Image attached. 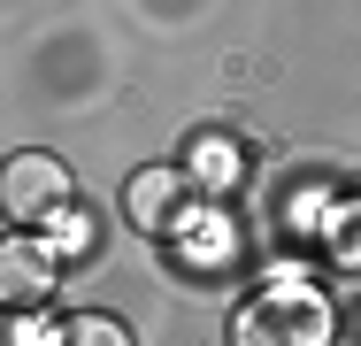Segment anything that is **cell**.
I'll list each match as a JSON object with an SVG mask.
<instances>
[{
	"label": "cell",
	"instance_id": "obj_6",
	"mask_svg": "<svg viewBox=\"0 0 361 346\" xmlns=\"http://www.w3.org/2000/svg\"><path fill=\"white\" fill-rule=\"evenodd\" d=\"M323 239H331V262H338V270H361V201H354V208H338Z\"/></svg>",
	"mask_w": 361,
	"mask_h": 346
},
{
	"label": "cell",
	"instance_id": "obj_4",
	"mask_svg": "<svg viewBox=\"0 0 361 346\" xmlns=\"http://www.w3.org/2000/svg\"><path fill=\"white\" fill-rule=\"evenodd\" d=\"M47 292H54V254H47L31 231H16V239L0 246V300H8V316L47 308Z\"/></svg>",
	"mask_w": 361,
	"mask_h": 346
},
{
	"label": "cell",
	"instance_id": "obj_8",
	"mask_svg": "<svg viewBox=\"0 0 361 346\" xmlns=\"http://www.w3.org/2000/svg\"><path fill=\"white\" fill-rule=\"evenodd\" d=\"M54 339H62V331H39V323H23V316L8 323V346H54Z\"/></svg>",
	"mask_w": 361,
	"mask_h": 346
},
{
	"label": "cell",
	"instance_id": "obj_3",
	"mask_svg": "<svg viewBox=\"0 0 361 346\" xmlns=\"http://www.w3.org/2000/svg\"><path fill=\"white\" fill-rule=\"evenodd\" d=\"M185 169H169V162H146L131 169V185H123V223L146 231V239H161V231H177V215H185Z\"/></svg>",
	"mask_w": 361,
	"mask_h": 346
},
{
	"label": "cell",
	"instance_id": "obj_2",
	"mask_svg": "<svg viewBox=\"0 0 361 346\" xmlns=\"http://www.w3.org/2000/svg\"><path fill=\"white\" fill-rule=\"evenodd\" d=\"M77 201V185H70V162L62 154H16L8 162V177H0V208H8V223L16 231H39V223H62Z\"/></svg>",
	"mask_w": 361,
	"mask_h": 346
},
{
	"label": "cell",
	"instance_id": "obj_5",
	"mask_svg": "<svg viewBox=\"0 0 361 346\" xmlns=\"http://www.w3.org/2000/svg\"><path fill=\"white\" fill-rule=\"evenodd\" d=\"M185 177H192L200 193H231V185L246 177V154H238L231 138H200V146H192V162H185Z\"/></svg>",
	"mask_w": 361,
	"mask_h": 346
},
{
	"label": "cell",
	"instance_id": "obj_7",
	"mask_svg": "<svg viewBox=\"0 0 361 346\" xmlns=\"http://www.w3.org/2000/svg\"><path fill=\"white\" fill-rule=\"evenodd\" d=\"M54 346H131V339H123V323H108V316H77V323H62Z\"/></svg>",
	"mask_w": 361,
	"mask_h": 346
},
{
	"label": "cell",
	"instance_id": "obj_1",
	"mask_svg": "<svg viewBox=\"0 0 361 346\" xmlns=\"http://www.w3.org/2000/svg\"><path fill=\"white\" fill-rule=\"evenodd\" d=\"M338 308L315 285H262L231 308V346H331Z\"/></svg>",
	"mask_w": 361,
	"mask_h": 346
}]
</instances>
